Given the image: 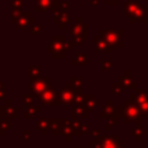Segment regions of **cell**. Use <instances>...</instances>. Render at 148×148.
<instances>
[{
	"label": "cell",
	"instance_id": "52a82bcc",
	"mask_svg": "<svg viewBox=\"0 0 148 148\" xmlns=\"http://www.w3.org/2000/svg\"><path fill=\"white\" fill-rule=\"evenodd\" d=\"M10 16H12V22H16V21H17L18 18L22 16V10H21V9H12Z\"/></svg>",
	"mask_w": 148,
	"mask_h": 148
},
{
	"label": "cell",
	"instance_id": "4fadbf2b",
	"mask_svg": "<svg viewBox=\"0 0 148 148\" xmlns=\"http://www.w3.org/2000/svg\"><path fill=\"white\" fill-rule=\"evenodd\" d=\"M0 59H1V57H0Z\"/></svg>",
	"mask_w": 148,
	"mask_h": 148
},
{
	"label": "cell",
	"instance_id": "3957f363",
	"mask_svg": "<svg viewBox=\"0 0 148 148\" xmlns=\"http://www.w3.org/2000/svg\"><path fill=\"white\" fill-rule=\"evenodd\" d=\"M38 96L40 97V99L43 100L44 103H48V104H51V101L55 99V96H56V95H55V91H53V90L47 88V90H44L42 94H39Z\"/></svg>",
	"mask_w": 148,
	"mask_h": 148
},
{
	"label": "cell",
	"instance_id": "5b68a950",
	"mask_svg": "<svg viewBox=\"0 0 148 148\" xmlns=\"http://www.w3.org/2000/svg\"><path fill=\"white\" fill-rule=\"evenodd\" d=\"M38 1V5H36V9L38 10H44V9H48L49 7H51V3H52V0H36Z\"/></svg>",
	"mask_w": 148,
	"mask_h": 148
},
{
	"label": "cell",
	"instance_id": "7c38bea8",
	"mask_svg": "<svg viewBox=\"0 0 148 148\" xmlns=\"http://www.w3.org/2000/svg\"><path fill=\"white\" fill-rule=\"evenodd\" d=\"M35 110H39V107H31V108H29L27 107V109H26V113H25V116H29V114H34V113H36Z\"/></svg>",
	"mask_w": 148,
	"mask_h": 148
},
{
	"label": "cell",
	"instance_id": "ba28073f",
	"mask_svg": "<svg viewBox=\"0 0 148 148\" xmlns=\"http://www.w3.org/2000/svg\"><path fill=\"white\" fill-rule=\"evenodd\" d=\"M10 5L13 9H21L22 8V0H10Z\"/></svg>",
	"mask_w": 148,
	"mask_h": 148
},
{
	"label": "cell",
	"instance_id": "9c48e42d",
	"mask_svg": "<svg viewBox=\"0 0 148 148\" xmlns=\"http://www.w3.org/2000/svg\"><path fill=\"white\" fill-rule=\"evenodd\" d=\"M30 31H31V33H33V34H39V33H40V31H42L40 25H38V23H35V22H34L33 25L30 26Z\"/></svg>",
	"mask_w": 148,
	"mask_h": 148
},
{
	"label": "cell",
	"instance_id": "30bf717a",
	"mask_svg": "<svg viewBox=\"0 0 148 148\" xmlns=\"http://www.w3.org/2000/svg\"><path fill=\"white\" fill-rule=\"evenodd\" d=\"M23 100H25V104L29 105V104H33V95L31 94H25V96H23Z\"/></svg>",
	"mask_w": 148,
	"mask_h": 148
},
{
	"label": "cell",
	"instance_id": "6da1fadb",
	"mask_svg": "<svg viewBox=\"0 0 148 148\" xmlns=\"http://www.w3.org/2000/svg\"><path fill=\"white\" fill-rule=\"evenodd\" d=\"M49 86L48 81L47 78H36V79H33L30 82V92L31 94H42L44 90H47V87Z\"/></svg>",
	"mask_w": 148,
	"mask_h": 148
},
{
	"label": "cell",
	"instance_id": "8fae6325",
	"mask_svg": "<svg viewBox=\"0 0 148 148\" xmlns=\"http://www.w3.org/2000/svg\"><path fill=\"white\" fill-rule=\"evenodd\" d=\"M5 95H7V91H5V86L1 81H0V99H4Z\"/></svg>",
	"mask_w": 148,
	"mask_h": 148
},
{
	"label": "cell",
	"instance_id": "277c9868",
	"mask_svg": "<svg viewBox=\"0 0 148 148\" xmlns=\"http://www.w3.org/2000/svg\"><path fill=\"white\" fill-rule=\"evenodd\" d=\"M0 110H1V116H16V113H17V109H16L14 107H12V103H10V100H8L7 104L3 105L1 108H0Z\"/></svg>",
	"mask_w": 148,
	"mask_h": 148
},
{
	"label": "cell",
	"instance_id": "7a4b0ae2",
	"mask_svg": "<svg viewBox=\"0 0 148 148\" xmlns=\"http://www.w3.org/2000/svg\"><path fill=\"white\" fill-rule=\"evenodd\" d=\"M16 23H17V26L20 29H25V27H27L29 25H33V23H34V18L30 17L27 12H23L22 16H21L17 21H16Z\"/></svg>",
	"mask_w": 148,
	"mask_h": 148
},
{
	"label": "cell",
	"instance_id": "8992f818",
	"mask_svg": "<svg viewBox=\"0 0 148 148\" xmlns=\"http://www.w3.org/2000/svg\"><path fill=\"white\" fill-rule=\"evenodd\" d=\"M39 75H40V68L31 65L30 66V77H31V79L39 78Z\"/></svg>",
	"mask_w": 148,
	"mask_h": 148
}]
</instances>
